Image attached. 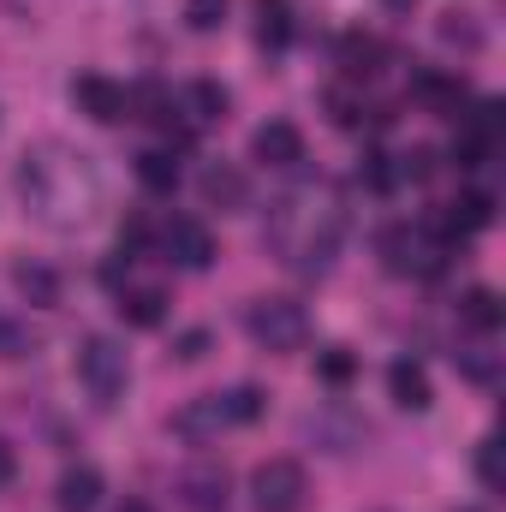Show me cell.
I'll return each mask as SVG.
<instances>
[{"instance_id": "cell-1", "label": "cell", "mask_w": 506, "mask_h": 512, "mask_svg": "<svg viewBox=\"0 0 506 512\" xmlns=\"http://www.w3.org/2000/svg\"><path fill=\"white\" fill-rule=\"evenodd\" d=\"M18 197L48 227H84L102 203V173L90 155H72L66 143H42L18 161Z\"/></svg>"}, {"instance_id": "cell-2", "label": "cell", "mask_w": 506, "mask_h": 512, "mask_svg": "<svg viewBox=\"0 0 506 512\" xmlns=\"http://www.w3.org/2000/svg\"><path fill=\"white\" fill-rule=\"evenodd\" d=\"M262 239L286 256L298 274H328L334 256H340V239H346V209H340L334 197L316 203V191H286V197L268 209Z\"/></svg>"}, {"instance_id": "cell-3", "label": "cell", "mask_w": 506, "mask_h": 512, "mask_svg": "<svg viewBox=\"0 0 506 512\" xmlns=\"http://www.w3.org/2000/svg\"><path fill=\"white\" fill-rule=\"evenodd\" d=\"M78 382L84 393L108 411V405H120L131 387V364H126V346L120 340H108V334H90L84 346H78Z\"/></svg>"}, {"instance_id": "cell-4", "label": "cell", "mask_w": 506, "mask_h": 512, "mask_svg": "<svg viewBox=\"0 0 506 512\" xmlns=\"http://www.w3.org/2000/svg\"><path fill=\"white\" fill-rule=\"evenodd\" d=\"M245 334L262 352H298L310 340V316L292 298H256L251 310H245Z\"/></svg>"}, {"instance_id": "cell-5", "label": "cell", "mask_w": 506, "mask_h": 512, "mask_svg": "<svg viewBox=\"0 0 506 512\" xmlns=\"http://www.w3.org/2000/svg\"><path fill=\"white\" fill-rule=\"evenodd\" d=\"M304 465L298 459H262L251 471V507L256 512H304Z\"/></svg>"}, {"instance_id": "cell-6", "label": "cell", "mask_w": 506, "mask_h": 512, "mask_svg": "<svg viewBox=\"0 0 506 512\" xmlns=\"http://www.w3.org/2000/svg\"><path fill=\"white\" fill-rule=\"evenodd\" d=\"M381 256H387L393 274H435L447 251H441L423 227H387V233H381Z\"/></svg>"}, {"instance_id": "cell-7", "label": "cell", "mask_w": 506, "mask_h": 512, "mask_svg": "<svg viewBox=\"0 0 506 512\" xmlns=\"http://www.w3.org/2000/svg\"><path fill=\"white\" fill-rule=\"evenodd\" d=\"M173 495H179L185 512H227L233 507V483H227L221 465H185L173 477Z\"/></svg>"}, {"instance_id": "cell-8", "label": "cell", "mask_w": 506, "mask_h": 512, "mask_svg": "<svg viewBox=\"0 0 506 512\" xmlns=\"http://www.w3.org/2000/svg\"><path fill=\"white\" fill-rule=\"evenodd\" d=\"M161 251H167V262H179V268H209L215 262V239H209V227L197 215H173L161 227Z\"/></svg>"}, {"instance_id": "cell-9", "label": "cell", "mask_w": 506, "mask_h": 512, "mask_svg": "<svg viewBox=\"0 0 506 512\" xmlns=\"http://www.w3.org/2000/svg\"><path fill=\"white\" fill-rule=\"evenodd\" d=\"M221 429H233V411H227V393H203V399H191L185 411H173V435H179V441H191V447H203V441H215Z\"/></svg>"}, {"instance_id": "cell-10", "label": "cell", "mask_w": 506, "mask_h": 512, "mask_svg": "<svg viewBox=\"0 0 506 512\" xmlns=\"http://www.w3.org/2000/svg\"><path fill=\"white\" fill-rule=\"evenodd\" d=\"M72 102H78L96 126H120V120H126V90H120L114 78H102V72L72 78Z\"/></svg>"}, {"instance_id": "cell-11", "label": "cell", "mask_w": 506, "mask_h": 512, "mask_svg": "<svg viewBox=\"0 0 506 512\" xmlns=\"http://www.w3.org/2000/svg\"><path fill=\"white\" fill-rule=\"evenodd\" d=\"M197 191H203L209 209H245V197H251V185H245V173L233 161H209L197 173Z\"/></svg>"}, {"instance_id": "cell-12", "label": "cell", "mask_w": 506, "mask_h": 512, "mask_svg": "<svg viewBox=\"0 0 506 512\" xmlns=\"http://www.w3.org/2000/svg\"><path fill=\"white\" fill-rule=\"evenodd\" d=\"M251 155L268 161V167H292V161H304V137H298L292 120H268V126H256Z\"/></svg>"}, {"instance_id": "cell-13", "label": "cell", "mask_w": 506, "mask_h": 512, "mask_svg": "<svg viewBox=\"0 0 506 512\" xmlns=\"http://www.w3.org/2000/svg\"><path fill=\"white\" fill-rule=\"evenodd\" d=\"M54 507L60 512H96L102 507V471L96 465H72L54 489Z\"/></svg>"}, {"instance_id": "cell-14", "label": "cell", "mask_w": 506, "mask_h": 512, "mask_svg": "<svg viewBox=\"0 0 506 512\" xmlns=\"http://www.w3.org/2000/svg\"><path fill=\"white\" fill-rule=\"evenodd\" d=\"M387 393H393L399 411H429V399H435V387H429V376H423V364H411V358L387 364Z\"/></svg>"}, {"instance_id": "cell-15", "label": "cell", "mask_w": 506, "mask_h": 512, "mask_svg": "<svg viewBox=\"0 0 506 512\" xmlns=\"http://www.w3.org/2000/svg\"><path fill=\"white\" fill-rule=\"evenodd\" d=\"M12 286H18V298L36 304V310H54V304H60V274H54L48 262H18V268H12Z\"/></svg>"}, {"instance_id": "cell-16", "label": "cell", "mask_w": 506, "mask_h": 512, "mask_svg": "<svg viewBox=\"0 0 506 512\" xmlns=\"http://www.w3.org/2000/svg\"><path fill=\"white\" fill-rule=\"evenodd\" d=\"M120 316L131 328H161L167 322V292L161 286H131V292H120Z\"/></svg>"}, {"instance_id": "cell-17", "label": "cell", "mask_w": 506, "mask_h": 512, "mask_svg": "<svg viewBox=\"0 0 506 512\" xmlns=\"http://www.w3.org/2000/svg\"><path fill=\"white\" fill-rule=\"evenodd\" d=\"M501 292H489V286H471L465 298H459V322L465 328H477V334H495L501 328Z\"/></svg>"}, {"instance_id": "cell-18", "label": "cell", "mask_w": 506, "mask_h": 512, "mask_svg": "<svg viewBox=\"0 0 506 512\" xmlns=\"http://www.w3.org/2000/svg\"><path fill=\"white\" fill-rule=\"evenodd\" d=\"M411 96H417V102H429L435 114H459L465 84H459V78H441V72H417V78H411Z\"/></svg>"}, {"instance_id": "cell-19", "label": "cell", "mask_w": 506, "mask_h": 512, "mask_svg": "<svg viewBox=\"0 0 506 512\" xmlns=\"http://www.w3.org/2000/svg\"><path fill=\"white\" fill-rule=\"evenodd\" d=\"M256 42L262 48H286L292 42V6L286 0H256Z\"/></svg>"}, {"instance_id": "cell-20", "label": "cell", "mask_w": 506, "mask_h": 512, "mask_svg": "<svg viewBox=\"0 0 506 512\" xmlns=\"http://www.w3.org/2000/svg\"><path fill=\"white\" fill-rule=\"evenodd\" d=\"M137 179H143L149 191H173V185H179V161H173V149H143V155H137Z\"/></svg>"}, {"instance_id": "cell-21", "label": "cell", "mask_w": 506, "mask_h": 512, "mask_svg": "<svg viewBox=\"0 0 506 512\" xmlns=\"http://www.w3.org/2000/svg\"><path fill=\"white\" fill-rule=\"evenodd\" d=\"M376 60H381V42H376V36L352 30V36L340 42V66H346L352 78H370V72H376Z\"/></svg>"}, {"instance_id": "cell-22", "label": "cell", "mask_w": 506, "mask_h": 512, "mask_svg": "<svg viewBox=\"0 0 506 512\" xmlns=\"http://www.w3.org/2000/svg\"><path fill=\"white\" fill-rule=\"evenodd\" d=\"M185 108H191V120H227V90L215 78H197L185 90Z\"/></svg>"}, {"instance_id": "cell-23", "label": "cell", "mask_w": 506, "mask_h": 512, "mask_svg": "<svg viewBox=\"0 0 506 512\" xmlns=\"http://www.w3.org/2000/svg\"><path fill=\"white\" fill-rule=\"evenodd\" d=\"M453 364L471 376L477 387H495L501 382V364H495V352H483V346H471V352H453Z\"/></svg>"}, {"instance_id": "cell-24", "label": "cell", "mask_w": 506, "mask_h": 512, "mask_svg": "<svg viewBox=\"0 0 506 512\" xmlns=\"http://www.w3.org/2000/svg\"><path fill=\"white\" fill-rule=\"evenodd\" d=\"M393 179H435V149L429 143H417V149H405V155H393Z\"/></svg>"}, {"instance_id": "cell-25", "label": "cell", "mask_w": 506, "mask_h": 512, "mask_svg": "<svg viewBox=\"0 0 506 512\" xmlns=\"http://www.w3.org/2000/svg\"><path fill=\"white\" fill-rule=\"evenodd\" d=\"M441 42H447V48H483V30H477L465 12H447V18H441Z\"/></svg>"}, {"instance_id": "cell-26", "label": "cell", "mask_w": 506, "mask_h": 512, "mask_svg": "<svg viewBox=\"0 0 506 512\" xmlns=\"http://www.w3.org/2000/svg\"><path fill=\"white\" fill-rule=\"evenodd\" d=\"M185 24L191 30H221L227 24V0H185Z\"/></svg>"}, {"instance_id": "cell-27", "label": "cell", "mask_w": 506, "mask_h": 512, "mask_svg": "<svg viewBox=\"0 0 506 512\" xmlns=\"http://www.w3.org/2000/svg\"><path fill=\"white\" fill-rule=\"evenodd\" d=\"M477 483L483 489H501V441H483L477 447Z\"/></svg>"}, {"instance_id": "cell-28", "label": "cell", "mask_w": 506, "mask_h": 512, "mask_svg": "<svg viewBox=\"0 0 506 512\" xmlns=\"http://www.w3.org/2000/svg\"><path fill=\"white\" fill-rule=\"evenodd\" d=\"M227 411H233V423H256L262 417V393L256 387H233L227 393Z\"/></svg>"}, {"instance_id": "cell-29", "label": "cell", "mask_w": 506, "mask_h": 512, "mask_svg": "<svg viewBox=\"0 0 506 512\" xmlns=\"http://www.w3.org/2000/svg\"><path fill=\"white\" fill-rule=\"evenodd\" d=\"M316 370H322V382L346 387V382H352V370H358V364H352V358H346V352L334 346V352H322V358H316Z\"/></svg>"}, {"instance_id": "cell-30", "label": "cell", "mask_w": 506, "mask_h": 512, "mask_svg": "<svg viewBox=\"0 0 506 512\" xmlns=\"http://www.w3.org/2000/svg\"><path fill=\"white\" fill-rule=\"evenodd\" d=\"M203 352H209V328H185V334L173 340V358H179V364H197Z\"/></svg>"}, {"instance_id": "cell-31", "label": "cell", "mask_w": 506, "mask_h": 512, "mask_svg": "<svg viewBox=\"0 0 506 512\" xmlns=\"http://www.w3.org/2000/svg\"><path fill=\"white\" fill-rule=\"evenodd\" d=\"M358 179H364L370 191H387V185H399V179H393V167H387V155H364V167H358Z\"/></svg>"}, {"instance_id": "cell-32", "label": "cell", "mask_w": 506, "mask_h": 512, "mask_svg": "<svg viewBox=\"0 0 506 512\" xmlns=\"http://www.w3.org/2000/svg\"><path fill=\"white\" fill-rule=\"evenodd\" d=\"M328 108H334V126H364V108H358V102H352V96H346V90H328Z\"/></svg>"}, {"instance_id": "cell-33", "label": "cell", "mask_w": 506, "mask_h": 512, "mask_svg": "<svg viewBox=\"0 0 506 512\" xmlns=\"http://www.w3.org/2000/svg\"><path fill=\"white\" fill-rule=\"evenodd\" d=\"M12 477H18V453H12V447H6V441H0V489H6V483H12Z\"/></svg>"}, {"instance_id": "cell-34", "label": "cell", "mask_w": 506, "mask_h": 512, "mask_svg": "<svg viewBox=\"0 0 506 512\" xmlns=\"http://www.w3.org/2000/svg\"><path fill=\"white\" fill-rule=\"evenodd\" d=\"M120 512H149V507H143V501H126V507H120Z\"/></svg>"}, {"instance_id": "cell-35", "label": "cell", "mask_w": 506, "mask_h": 512, "mask_svg": "<svg viewBox=\"0 0 506 512\" xmlns=\"http://www.w3.org/2000/svg\"><path fill=\"white\" fill-rule=\"evenodd\" d=\"M387 6H399V12H405V6H417V0H387Z\"/></svg>"}]
</instances>
